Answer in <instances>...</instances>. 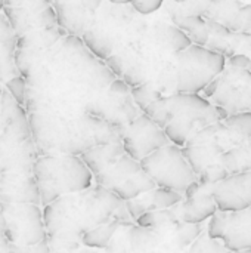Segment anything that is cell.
Segmentation results:
<instances>
[{
  "label": "cell",
  "mask_w": 251,
  "mask_h": 253,
  "mask_svg": "<svg viewBox=\"0 0 251 253\" xmlns=\"http://www.w3.org/2000/svg\"><path fill=\"white\" fill-rule=\"evenodd\" d=\"M115 80L105 61L98 59L81 37L67 34L30 73L25 111L75 116Z\"/></svg>",
  "instance_id": "obj_1"
},
{
  "label": "cell",
  "mask_w": 251,
  "mask_h": 253,
  "mask_svg": "<svg viewBox=\"0 0 251 253\" xmlns=\"http://www.w3.org/2000/svg\"><path fill=\"white\" fill-rule=\"evenodd\" d=\"M112 191L95 185L65 194L43 209V221L50 253H71L81 246V237L98 225L112 221L123 206Z\"/></svg>",
  "instance_id": "obj_2"
},
{
  "label": "cell",
  "mask_w": 251,
  "mask_h": 253,
  "mask_svg": "<svg viewBox=\"0 0 251 253\" xmlns=\"http://www.w3.org/2000/svg\"><path fill=\"white\" fill-rule=\"evenodd\" d=\"M28 123L38 153L46 154L81 156L96 145L121 142L124 132L87 113L75 116L30 113Z\"/></svg>",
  "instance_id": "obj_3"
},
{
  "label": "cell",
  "mask_w": 251,
  "mask_h": 253,
  "mask_svg": "<svg viewBox=\"0 0 251 253\" xmlns=\"http://www.w3.org/2000/svg\"><path fill=\"white\" fill-rule=\"evenodd\" d=\"M146 114L161 127L170 144L183 147L186 141L209 125L223 122L229 114L210 104L200 93H172L149 104Z\"/></svg>",
  "instance_id": "obj_4"
},
{
  "label": "cell",
  "mask_w": 251,
  "mask_h": 253,
  "mask_svg": "<svg viewBox=\"0 0 251 253\" xmlns=\"http://www.w3.org/2000/svg\"><path fill=\"white\" fill-rule=\"evenodd\" d=\"M33 176L40 193V205L47 206L56 199L84 191L93 184V175L80 156L43 154L33 166Z\"/></svg>",
  "instance_id": "obj_5"
},
{
  "label": "cell",
  "mask_w": 251,
  "mask_h": 253,
  "mask_svg": "<svg viewBox=\"0 0 251 253\" xmlns=\"http://www.w3.org/2000/svg\"><path fill=\"white\" fill-rule=\"evenodd\" d=\"M226 58L206 46L191 44L176 53V93L203 92L225 68Z\"/></svg>",
  "instance_id": "obj_6"
},
{
  "label": "cell",
  "mask_w": 251,
  "mask_h": 253,
  "mask_svg": "<svg viewBox=\"0 0 251 253\" xmlns=\"http://www.w3.org/2000/svg\"><path fill=\"white\" fill-rule=\"evenodd\" d=\"M246 136L237 133L223 122L206 126L192 135L182 147V154L195 175L219 159L231 148L241 144Z\"/></svg>",
  "instance_id": "obj_7"
},
{
  "label": "cell",
  "mask_w": 251,
  "mask_h": 253,
  "mask_svg": "<svg viewBox=\"0 0 251 253\" xmlns=\"http://www.w3.org/2000/svg\"><path fill=\"white\" fill-rule=\"evenodd\" d=\"M139 163L160 188H169L183 194L197 181V175L183 157L182 148L175 144L154 151Z\"/></svg>",
  "instance_id": "obj_8"
},
{
  "label": "cell",
  "mask_w": 251,
  "mask_h": 253,
  "mask_svg": "<svg viewBox=\"0 0 251 253\" xmlns=\"http://www.w3.org/2000/svg\"><path fill=\"white\" fill-rule=\"evenodd\" d=\"M201 96L228 114L251 111V71L226 64Z\"/></svg>",
  "instance_id": "obj_9"
},
{
  "label": "cell",
  "mask_w": 251,
  "mask_h": 253,
  "mask_svg": "<svg viewBox=\"0 0 251 253\" xmlns=\"http://www.w3.org/2000/svg\"><path fill=\"white\" fill-rule=\"evenodd\" d=\"M6 222V242L15 246H33L47 240L43 212L37 205L0 203Z\"/></svg>",
  "instance_id": "obj_10"
},
{
  "label": "cell",
  "mask_w": 251,
  "mask_h": 253,
  "mask_svg": "<svg viewBox=\"0 0 251 253\" xmlns=\"http://www.w3.org/2000/svg\"><path fill=\"white\" fill-rule=\"evenodd\" d=\"M130 87L121 79H115L111 84L86 108L87 114L99 117L123 130L141 116V110L133 102Z\"/></svg>",
  "instance_id": "obj_11"
},
{
  "label": "cell",
  "mask_w": 251,
  "mask_h": 253,
  "mask_svg": "<svg viewBox=\"0 0 251 253\" xmlns=\"http://www.w3.org/2000/svg\"><path fill=\"white\" fill-rule=\"evenodd\" d=\"M67 34L62 27L56 25L53 28H40L19 36L15 47V65L19 76L27 79L47 56L50 49Z\"/></svg>",
  "instance_id": "obj_12"
},
{
  "label": "cell",
  "mask_w": 251,
  "mask_h": 253,
  "mask_svg": "<svg viewBox=\"0 0 251 253\" xmlns=\"http://www.w3.org/2000/svg\"><path fill=\"white\" fill-rule=\"evenodd\" d=\"M207 236L222 240L231 252L251 249V206L238 212L217 211L210 219Z\"/></svg>",
  "instance_id": "obj_13"
},
{
  "label": "cell",
  "mask_w": 251,
  "mask_h": 253,
  "mask_svg": "<svg viewBox=\"0 0 251 253\" xmlns=\"http://www.w3.org/2000/svg\"><path fill=\"white\" fill-rule=\"evenodd\" d=\"M170 141L164 130L158 127L146 114L138 116L123 132L121 145L124 153L133 160L141 162L154 151L169 145Z\"/></svg>",
  "instance_id": "obj_14"
},
{
  "label": "cell",
  "mask_w": 251,
  "mask_h": 253,
  "mask_svg": "<svg viewBox=\"0 0 251 253\" xmlns=\"http://www.w3.org/2000/svg\"><path fill=\"white\" fill-rule=\"evenodd\" d=\"M213 200L220 212H238L251 206V170L229 175L213 190Z\"/></svg>",
  "instance_id": "obj_15"
},
{
  "label": "cell",
  "mask_w": 251,
  "mask_h": 253,
  "mask_svg": "<svg viewBox=\"0 0 251 253\" xmlns=\"http://www.w3.org/2000/svg\"><path fill=\"white\" fill-rule=\"evenodd\" d=\"M38 157L40 153L31 138L25 142H16L0 133V173L33 175V166Z\"/></svg>",
  "instance_id": "obj_16"
},
{
  "label": "cell",
  "mask_w": 251,
  "mask_h": 253,
  "mask_svg": "<svg viewBox=\"0 0 251 253\" xmlns=\"http://www.w3.org/2000/svg\"><path fill=\"white\" fill-rule=\"evenodd\" d=\"M0 203L40 206V193L34 176L12 172L0 173Z\"/></svg>",
  "instance_id": "obj_17"
},
{
  "label": "cell",
  "mask_w": 251,
  "mask_h": 253,
  "mask_svg": "<svg viewBox=\"0 0 251 253\" xmlns=\"http://www.w3.org/2000/svg\"><path fill=\"white\" fill-rule=\"evenodd\" d=\"M0 133L16 142H25L31 138L25 108L21 107L7 90H3L0 98Z\"/></svg>",
  "instance_id": "obj_18"
},
{
  "label": "cell",
  "mask_w": 251,
  "mask_h": 253,
  "mask_svg": "<svg viewBox=\"0 0 251 253\" xmlns=\"http://www.w3.org/2000/svg\"><path fill=\"white\" fill-rule=\"evenodd\" d=\"M52 6L56 12L58 25L68 34L77 37H81V34L93 25L98 15L89 12L83 0H53Z\"/></svg>",
  "instance_id": "obj_19"
},
{
  "label": "cell",
  "mask_w": 251,
  "mask_h": 253,
  "mask_svg": "<svg viewBox=\"0 0 251 253\" xmlns=\"http://www.w3.org/2000/svg\"><path fill=\"white\" fill-rule=\"evenodd\" d=\"M16 40L18 36L12 30L3 12H0V82L1 83H6L7 80L19 76L15 65Z\"/></svg>",
  "instance_id": "obj_20"
},
{
  "label": "cell",
  "mask_w": 251,
  "mask_h": 253,
  "mask_svg": "<svg viewBox=\"0 0 251 253\" xmlns=\"http://www.w3.org/2000/svg\"><path fill=\"white\" fill-rule=\"evenodd\" d=\"M124 154V148L121 142L115 144H105V145H96L87 151H84L80 159L87 166V169L92 172V175H99L109 169L121 156Z\"/></svg>",
  "instance_id": "obj_21"
},
{
  "label": "cell",
  "mask_w": 251,
  "mask_h": 253,
  "mask_svg": "<svg viewBox=\"0 0 251 253\" xmlns=\"http://www.w3.org/2000/svg\"><path fill=\"white\" fill-rule=\"evenodd\" d=\"M139 170H142L141 163L133 160L130 156H127L126 153L105 172L95 175L93 176V182L96 185H101L107 190H112L117 185L123 184L124 181H127L129 178H132L135 173H138Z\"/></svg>",
  "instance_id": "obj_22"
},
{
  "label": "cell",
  "mask_w": 251,
  "mask_h": 253,
  "mask_svg": "<svg viewBox=\"0 0 251 253\" xmlns=\"http://www.w3.org/2000/svg\"><path fill=\"white\" fill-rule=\"evenodd\" d=\"M219 162L225 166L229 175L244 173L251 170V138L244 139L237 147L226 151Z\"/></svg>",
  "instance_id": "obj_23"
},
{
  "label": "cell",
  "mask_w": 251,
  "mask_h": 253,
  "mask_svg": "<svg viewBox=\"0 0 251 253\" xmlns=\"http://www.w3.org/2000/svg\"><path fill=\"white\" fill-rule=\"evenodd\" d=\"M157 188V184L151 179V176L142 169L138 173H135L132 178H129L127 181H124L123 184L117 185L115 188H112L111 191L123 202L132 200L143 193H148L151 190Z\"/></svg>",
  "instance_id": "obj_24"
},
{
  "label": "cell",
  "mask_w": 251,
  "mask_h": 253,
  "mask_svg": "<svg viewBox=\"0 0 251 253\" xmlns=\"http://www.w3.org/2000/svg\"><path fill=\"white\" fill-rule=\"evenodd\" d=\"M173 25L182 30L192 42V44L206 46L209 40V28L206 19L201 16H180V15H170Z\"/></svg>",
  "instance_id": "obj_25"
},
{
  "label": "cell",
  "mask_w": 251,
  "mask_h": 253,
  "mask_svg": "<svg viewBox=\"0 0 251 253\" xmlns=\"http://www.w3.org/2000/svg\"><path fill=\"white\" fill-rule=\"evenodd\" d=\"M138 227L148 228V230H161L164 227L170 225H179L182 224L179 219V205L170 208V209H157L143 213L136 219Z\"/></svg>",
  "instance_id": "obj_26"
},
{
  "label": "cell",
  "mask_w": 251,
  "mask_h": 253,
  "mask_svg": "<svg viewBox=\"0 0 251 253\" xmlns=\"http://www.w3.org/2000/svg\"><path fill=\"white\" fill-rule=\"evenodd\" d=\"M121 227H124V225L115 219H112L107 224L98 225L93 230L87 231L81 237V245L89 249H107L108 245L111 243L112 237Z\"/></svg>",
  "instance_id": "obj_27"
},
{
  "label": "cell",
  "mask_w": 251,
  "mask_h": 253,
  "mask_svg": "<svg viewBox=\"0 0 251 253\" xmlns=\"http://www.w3.org/2000/svg\"><path fill=\"white\" fill-rule=\"evenodd\" d=\"M213 0H185L183 3L172 1L167 4L169 15H180V16H204L209 10Z\"/></svg>",
  "instance_id": "obj_28"
},
{
  "label": "cell",
  "mask_w": 251,
  "mask_h": 253,
  "mask_svg": "<svg viewBox=\"0 0 251 253\" xmlns=\"http://www.w3.org/2000/svg\"><path fill=\"white\" fill-rule=\"evenodd\" d=\"M132 93V98H133V102L136 104V107L143 113V110L152 104L154 101L163 98V93L160 90H157L152 84L149 83H143V84H139L136 87H132L130 90Z\"/></svg>",
  "instance_id": "obj_29"
},
{
  "label": "cell",
  "mask_w": 251,
  "mask_h": 253,
  "mask_svg": "<svg viewBox=\"0 0 251 253\" xmlns=\"http://www.w3.org/2000/svg\"><path fill=\"white\" fill-rule=\"evenodd\" d=\"M151 200L155 209H170L183 202V194L169 188H154L151 191Z\"/></svg>",
  "instance_id": "obj_30"
},
{
  "label": "cell",
  "mask_w": 251,
  "mask_h": 253,
  "mask_svg": "<svg viewBox=\"0 0 251 253\" xmlns=\"http://www.w3.org/2000/svg\"><path fill=\"white\" fill-rule=\"evenodd\" d=\"M203 233V227L201 224H179L178 225V233H176V237H175V243H176V248L179 251L191 246Z\"/></svg>",
  "instance_id": "obj_31"
},
{
  "label": "cell",
  "mask_w": 251,
  "mask_h": 253,
  "mask_svg": "<svg viewBox=\"0 0 251 253\" xmlns=\"http://www.w3.org/2000/svg\"><path fill=\"white\" fill-rule=\"evenodd\" d=\"M228 176H229V173L225 169V166L220 162H215V163L209 165L207 168H204L197 175V182L203 184V185H216V184L222 182L223 179H226Z\"/></svg>",
  "instance_id": "obj_32"
},
{
  "label": "cell",
  "mask_w": 251,
  "mask_h": 253,
  "mask_svg": "<svg viewBox=\"0 0 251 253\" xmlns=\"http://www.w3.org/2000/svg\"><path fill=\"white\" fill-rule=\"evenodd\" d=\"M151 191H152V190H151ZM151 191L143 193V194H141V196H138V197H135V199H132V200L124 202V205H126V208H127V212H129L132 221L136 222V219H138L139 216H142L143 213L151 212V211H157V209L154 208V205H152V200H151Z\"/></svg>",
  "instance_id": "obj_33"
},
{
  "label": "cell",
  "mask_w": 251,
  "mask_h": 253,
  "mask_svg": "<svg viewBox=\"0 0 251 253\" xmlns=\"http://www.w3.org/2000/svg\"><path fill=\"white\" fill-rule=\"evenodd\" d=\"M164 33H166L167 43H169V46L172 47V50L175 53H179V52L185 50L186 47H189L192 44L191 39L173 24H166L164 25Z\"/></svg>",
  "instance_id": "obj_34"
},
{
  "label": "cell",
  "mask_w": 251,
  "mask_h": 253,
  "mask_svg": "<svg viewBox=\"0 0 251 253\" xmlns=\"http://www.w3.org/2000/svg\"><path fill=\"white\" fill-rule=\"evenodd\" d=\"M223 123L226 126H229L232 130H235L237 133L251 138V111L247 113H237V114H229Z\"/></svg>",
  "instance_id": "obj_35"
},
{
  "label": "cell",
  "mask_w": 251,
  "mask_h": 253,
  "mask_svg": "<svg viewBox=\"0 0 251 253\" xmlns=\"http://www.w3.org/2000/svg\"><path fill=\"white\" fill-rule=\"evenodd\" d=\"M4 87L6 90L9 92V95L21 105L25 108V99H27V82L24 77L18 76V77H13L10 80H7L4 83Z\"/></svg>",
  "instance_id": "obj_36"
},
{
  "label": "cell",
  "mask_w": 251,
  "mask_h": 253,
  "mask_svg": "<svg viewBox=\"0 0 251 253\" xmlns=\"http://www.w3.org/2000/svg\"><path fill=\"white\" fill-rule=\"evenodd\" d=\"M192 248L198 253H232L223 246V243L210 239L207 234L206 236H200L192 243Z\"/></svg>",
  "instance_id": "obj_37"
},
{
  "label": "cell",
  "mask_w": 251,
  "mask_h": 253,
  "mask_svg": "<svg viewBox=\"0 0 251 253\" xmlns=\"http://www.w3.org/2000/svg\"><path fill=\"white\" fill-rule=\"evenodd\" d=\"M164 0H133L132 6L139 15H151L163 6Z\"/></svg>",
  "instance_id": "obj_38"
},
{
  "label": "cell",
  "mask_w": 251,
  "mask_h": 253,
  "mask_svg": "<svg viewBox=\"0 0 251 253\" xmlns=\"http://www.w3.org/2000/svg\"><path fill=\"white\" fill-rule=\"evenodd\" d=\"M9 253H50V248L47 240L40 242L33 246H15L9 245Z\"/></svg>",
  "instance_id": "obj_39"
},
{
  "label": "cell",
  "mask_w": 251,
  "mask_h": 253,
  "mask_svg": "<svg viewBox=\"0 0 251 253\" xmlns=\"http://www.w3.org/2000/svg\"><path fill=\"white\" fill-rule=\"evenodd\" d=\"M83 3H84V6L87 7L89 12L96 15L99 7H101V4H102V0H83Z\"/></svg>",
  "instance_id": "obj_40"
},
{
  "label": "cell",
  "mask_w": 251,
  "mask_h": 253,
  "mask_svg": "<svg viewBox=\"0 0 251 253\" xmlns=\"http://www.w3.org/2000/svg\"><path fill=\"white\" fill-rule=\"evenodd\" d=\"M0 242H6V222L1 211H0Z\"/></svg>",
  "instance_id": "obj_41"
},
{
  "label": "cell",
  "mask_w": 251,
  "mask_h": 253,
  "mask_svg": "<svg viewBox=\"0 0 251 253\" xmlns=\"http://www.w3.org/2000/svg\"><path fill=\"white\" fill-rule=\"evenodd\" d=\"M0 253H9V243L0 242Z\"/></svg>",
  "instance_id": "obj_42"
},
{
  "label": "cell",
  "mask_w": 251,
  "mask_h": 253,
  "mask_svg": "<svg viewBox=\"0 0 251 253\" xmlns=\"http://www.w3.org/2000/svg\"><path fill=\"white\" fill-rule=\"evenodd\" d=\"M109 3H112V4H129V3H132L133 0H108Z\"/></svg>",
  "instance_id": "obj_43"
},
{
  "label": "cell",
  "mask_w": 251,
  "mask_h": 253,
  "mask_svg": "<svg viewBox=\"0 0 251 253\" xmlns=\"http://www.w3.org/2000/svg\"><path fill=\"white\" fill-rule=\"evenodd\" d=\"M71 253H96V252H93L92 249H89V248H87V249H84V251H78V249H77V251H74V252H71Z\"/></svg>",
  "instance_id": "obj_44"
},
{
  "label": "cell",
  "mask_w": 251,
  "mask_h": 253,
  "mask_svg": "<svg viewBox=\"0 0 251 253\" xmlns=\"http://www.w3.org/2000/svg\"><path fill=\"white\" fill-rule=\"evenodd\" d=\"M3 7H4V0H0V12L3 10Z\"/></svg>",
  "instance_id": "obj_45"
},
{
  "label": "cell",
  "mask_w": 251,
  "mask_h": 253,
  "mask_svg": "<svg viewBox=\"0 0 251 253\" xmlns=\"http://www.w3.org/2000/svg\"><path fill=\"white\" fill-rule=\"evenodd\" d=\"M232 253H251V249H247V251H238V252H232Z\"/></svg>",
  "instance_id": "obj_46"
},
{
  "label": "cell",
  "mask_w": 251,
  "mask_h": 253,
  "mask_svg": "<svg viewBox=\"0 0 251 253\" xmlns=\"http://www.w3.org/2000/svg\"><path fill=\"white\" fill-rule=\"evenodd\" d=\"M172 1H175V3H183L185 0H172Z\"/></svg>",
  "instance_id": "obj_47"
}]
</instances>
